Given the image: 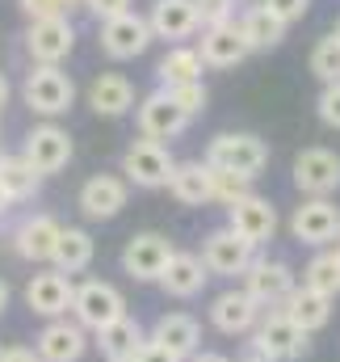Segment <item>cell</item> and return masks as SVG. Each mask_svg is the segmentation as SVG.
Wrapping results in <instances>:
<instances>
[{"label":"cell","instance_id":"6","mask_svg":"<svg viewBox=\"0 0 340 362\" xmlns=\"http://www.w3.org/2000/svg\"><path fill=\"white\" fill-rule=\"evenodd\" d=\"M72 135L59 127V122H38L30 135H25V148H21V156H25V165L38 173V177H55V173H63L68 169V160H72Z\"/></svg>","mask_w":340,"mask_h":362},{"label":"cell","instance_id":"46","mask_svg":"<svg viewBox=\"0 0 340 362\" xmlns=\"http://www.w3.org/2000/svg\"><path fill=\"white\" fill-rule=\"evenodd\" d=\"M8 299H13V291H8V282H4V278H0V316H4V312H8Z\"/></svg>","mask_w":340,"mask_h":362},{"label":"cell","instance_id":"45","mask_svg":"<svg viewBox=\"0 0 340 362\" xmlns=\"http://www.w3.org/2000/svg\"><path fill=\"white\" fill-rule=\"evenodd\" d=\"M185 362H231L227 354H219V350H198L193 358H185Z\"/></svg>","mask_w":340,"mask_h":362},{"label":"cell","instance_id":"37","mask_svg":"<svg viewBox=\"0 0 340 362\" xmlns=\"http://www.w3.org/2000/svg\"><path fill=\"white\" fill-rule=\"evenodd\" d=\"M193 8H198V25L202 30L236 21V0H193Z\"/></svg>","mask_w":340,"mask_h":362},{"label":"cell","instance_id":"25","mask_svg":"<svg viewBox=\"0 0 340 362\" xmlns=\"http://www.w3.org/2000/svg\"><path fill=\"white\" fill-rule=\"evenodd\" d=\"M88 105L97 118H126L139 101H135V85L122 72H101L88 85Z\"/></svg>","mask_w":340,"mask_h":362},{"label":"cell","instance_id":"36","mask_svg":"<svg viewBox=\"0 0 340 362\" xmlns=\"http://www.w3.org/2000/svg\"><path fill=\"white\" fill-rule=\"evenodd\" d=\"M172 97V105L185 114V118H198L202 110H206V101H210V93H206V85L202 81H189V85H172V89H164Z\"/></svg>","mask_w":340,"mask_h":362},{"label":"cell","instance_id":"52","mask_svg":"<svg viewBox=\"0 0 340 362\" xmlns=\"http://www.w3.org/2000/svg\"><path fill=\"white\" fill-rule=\"evenodd\" d=\"M76 4H80V0H76Z\"/></svg>","mask_w":340,"mask_h":362},{"label":"cell","instance_id":"28","mask_svg":"<svg viewBox=\"0 0 340 362\" xmlns=\"http://www.w3.org/2000/svg\"><path fill=\"white\" fill-rule=\"evenodd\" d=\"M92 253H97V240L88 236L85 228H63L59 240H55V253H51V270L72 278V274L92 266Z\"/></svg>","mask_w":340,"mask_h":362},{"label":"cell","instance_id":"35","mask_svg":"<svg viewBox=\"0 0 340 362\" xmlns=\"http://www.w3.org/2000/svg\"><path fill=\"white\" fill-rule=\"evenodd\" d=\"M311 76L324 81V85H336L340 81V42L332 34L311 47Z\"/></svg>","mask_w":340,"mask_h":362},{"label":"cell","instance_id":"33","mask_svg":"<svg viewBox=\"0 0 340 362\" xmlns=\"http://www.w3.org/2000/svg\"><path fill=\"white\" fill-rule=\"evenodd\" d=\"M303 286H311V291H320V295H328V299L340 295V257L332 249H324V253H315V257L307 262Z\"/></svg>","mask_w":340,"mask_h":362},{"label":"cell","instance_id":"5","mask_svg":"<svg viewBox=\"0 0 340 362\" xmlns=\"http://www.w3.org/2000/svg\"><path fill=\"white\" fill-rule=\"evenodd\" d=\"M248 337H253L273 362H294V358H303V354L311 350V337H307L286 312H277V308L260 312V320H256V329L248 333Z\"/></svg>","mask_w":340,"mask_h":362},{"label":"cell","instance_id":"27","mask_svg":"<svg viewBox=\"0 0 340 362\" xmlns=\"http://www.w3.org/2000/svg\"><path fill=\"white\" fill-rule=\"evenodd\" d=\"M97 337V350H101V358L105 362H130L139 354V346L147 341V329L126 312L122 320H114V325H105L101 333H92Z\"/></svg>","mask_w":340,"mask_h":362},{"label":"cell","instance_id":"31","mask_svg":"<svg viewBox=\"0 0 340 362\" xmlns=\"http://www.w3.org/2000/svg\"><path fill=\"white\" fill-rule=\"evenodd\" d=\"M240 34H244L248 51H273V47H281L286 25H281L273 13H265L260 4H253V8H244V17H240Z\"/></svg>","mask_w":340,"mask_h":362},{"label":"cell","instance_id":"16","mask_svg":"<svg viewBox=\"0 0 340 362\" xmlns=\"http://www.w3.org/2000/svg\"><path fill=\"white\" fill-rule=\"evenodd\" d=\"M88 350V333L72 320V316H59V320H47L34 337V354L42 362H80Z\"/></svg>","mask_w":340,"mask_h":362},{"label":"cell","instance_id":"1","mask_svg":"<svg viewBox=\"0 0 340 362\" xmlns=\"http://www.w3.org/2000/svg\"><path fill=\"white\" fill-rule=\"evenodd\" d=\"M21 97H25V105H30L38 118L55 122V118H63V114L76 105V85H72V76H68L63 68H47V64H34V68L25 72Z\"/></svg>","mask_w":340,"mask_h":362},{"label":"cell","instance_id":"8","mask_svg":"<svg viewBox=\"0 0 340 362\" xmlns=\"http://www.w3.org/2000/svg\"><path fill=\"white\" fill-rule=\"evenodd\" d=\"M340 232V206L332 198H303L290 215V236L311 249H328Z\"/></svg>","mask_w":340,"mask_h":362},{"label":"cell","instance_id":"34","mask_svg":"<svg viewBox=\"0 0 340 362\" xmlns=\"http://www.w3.org/2000/svg\"><path fill=\"white\" fill-rule=\"evenodd\" d=\"M206 169H210V165H206ZM244 194H253V177H240V173H227V169H210V202L231 206V202H240Z\"/></svg>","mask_w":340,"mask_h":362},{"label":"cell","instance_id":"29","mask_svg":"<svg viewBox=\"0 0 340 362\" xmlns=\"http://www.w3.org/2000/svg\"><path fill=\"white\" fill-rule=\"evenodd\" d=\"M169 194L181 206H206L210 202V169L206 160H185L169 177Z\"/></svg>","mask_w":340,"mask_h":362},{"label":"cell","instance_id":"40","mask_svg":"<svg viewBox=\"0 0 340 362\" xmlns=\"http://www.w3.org/2000/svg\"><path fill=\"white\" fill-rule=\"evenodd\" d=\"M17 4L30 21H47V17H68V8L76 0H17Z\"/></svg>","mask_w":340,"mask_h":362},{"label":"cell","instance_id":"10","mask_svg":"<svg viewBox=\"0 0 340 362\" xmlns=\"http://www.w3.org/2000/svg\"><path fill=\"white\" fill-rule=\"evenodd\" d=\"M101 51L109 55V59H139L156 38H152V25H147V17L143 13H122V17H109V21H101Z\"/></svg>","mask_w":340,"mask_h":362},{"label":"cell","instance_id":"20","mask_svg":"<svg viewBox=\"0 0 340 362\" xmlns=\"http://www.w3.org/2000/svg\"><path fill=\"white\" fill-rule=\"evenodd\" d=\"M59 232H63V223L55 215H25L13 228V253L21 262H51Z\"/></svg>","mask_w":340,"mask_h":362},{"label":"cell","instance_id":"38","mask_svg":"<svg viewBox=\"0 0 340 362\" xmlns=\"http://www.w3.org/2000/svg\"><path fill=\"white\" fill-rule=\"evenodd\" d=\"M315 114H320V122H324V127L340 131V81L320 89V97H315Z\"/></svg>","mask_w":340,"mask_h":362},{"label":"cell","instance_id":"42","mask_svg":"<svg viewBox=\"0 0 340 362\" xmlns=\"http://www.w3.org/2000/svg\"><path fill=\"white\" fill-rule=\"evenodd\" d=\"M130 362H185V358L169 354V350H164V346H156V341H143V346H139V354H135Z\"/></svg>","mask_w":340,"mask_h":362},{"label":"cell","instance_id":"24","mask_svg":"<svg viewBox=\"0 0 340 362\" xmlns=\"http://www.w3.org/2000/svg\"><path fill=\"white\" fill-rule=\"evenodd\" d=\"M156 282L164 286V295H172V299H193V295H202V291H206L210 270L202 266V257H198V253L176 249V253L169 257V266H164V274H160Z\"/></svg>","mask_w":340,"mask_h":362},{"label":"cell","instance_id":"32","mask_svg":"<svg viewBox=\"0 0 340 362\" xmlns=\"http://www.w3.org/2000/svg\"><path fill=\"white\" fill-rule=\"evenodd\" d=\"M0 189L13 198V202H25L42 189V177L25 165V156H4L0 152Z\"/></svg>","mask_w":340,"mask_h":362},{"label":"cell","instance_id":"26","mask_svg":"<svg viewBox=\"0 0 340 362\" xmlns=\"http://www.w3.org/2000/svg\"><path fill=\"white\" fill-rule=\"evenodd\" d=\"M277 312H286V316L311 337V333H320V329L332 320V299L320 295V291H311V286H294V291L277 303Z\"/></svg>","mask_w":340,"mask_h":362},{"label":"cell","instance_id":"17","mask_svg":"<svg viewBox=\"0 0 340 362\" xmlns=\"http://www.w3.org/2000/svg\"><path fill=\"white\" fill-rule=\"evenodd\" d=\"M240 278H244V291L253 295L265 312H269V308H277V303L298 286V282H294V270H290L286 262H277V257H256Z\"/></svg>","mask_w":340,"mask_h":362},{"label":"cell","instance_id":"21","mask_svg":"<svg viewBox=\"0 0 340 362\" xmlns=\"http://www.w3.org/2000/svg\"><path fill=\"white\" fill-rule=\"evenodd\" d=\"M147 341L164 346L176 358H193L202 350V325L189 316V312H164L152 329H147Z\"/></svg>","mask_w":340,"mask_h":362},{"label":"cell","instance_id":"9","mask_svg":"<svg viewBox=\"0 0 340 362\" xmlns=\"http://www.w3.org/2000/svg\"><path fill=\"white\" fill-rule=\"evenodd\" d=\"M290 173L303 198H332L340 189V156L332 148H303Z\"/></svg>","mask_w":340,"mask_h":362},{"label":"cell","instance_id":"44","mask_svg":"<svg viewBox=\"0 0 340 362\" xmlns=\"http://www.w3.org/2000/svg\"><path fill=\"white\" fill-rule=\"evenodd\" d=\"M240 362H273V358H269V354L256 346L253 337H248V341H244V354H240Z\"/></svg>","mask_w":340,"mask_h":362},{"label":"cell","instance_id":"39","mask_svg":"<svg viewBox=\"0 0 340 362\" xmlns=\"http://www.w3.org/2000/svg\"><path fill=\"white\" fill-rule=\"evenodd\" d=\"M265 13H273L281 25H294V21H303L307 17V8H311V0H256Z\"/></svg>","mask_w":340,"mask_h":362},{"label":"cell","instance_id":"30","mask_svg":"<svg viewBox=\"0 0 340 362\" xmlns=\"http://www.w3.org/2000/svg\"><path fill=\"white\" fill-rule=\"evenodd\" d=\"M202 55H198V47H169V55L156 64V81H160V89H172V85H189V81H202Z\"/></svg>","mask_w":340,"mask_h":362},{"label":"cell","instance_id":"4","mask_svg":"<svg viewBox=\"0 0 340 362\" xmlns=\"http://www.w3.org/2000/svg\"><path fill=\"white\" fill-rule=\"evenodd\" d=\"M176 169L172 152L156 139H135L126 152H122V181L126 185H139V189H164Z\"/></svg>","mask_w":340,"mask_h":362},{"label":"cell","instance_id":"49","mask_svg":"<svg viewBox=\"0 0 340 362\" xmlns=\"http://www.w3.org/2000/svg\"><path fill=\"white\" fill-rule=\"evenodd\" d=\"M328 249H332V253H336V257H340V232H336V240H332V245H328Z\"/></svg>","mask_w":340,"mask_h":362},{"label":"cell","instance_id":"7","mask_svg":"<svg viewBox=\"0 0 340 362\" xmlns=\"http://www.w3.org/2000/svg\"><path fill=\"white\" fill-rule=\"evenodd\" d=\"M198 257H202V266L210 270V278H240V274L256 262V245H248L244 236H236V232L223 223V228L206 232Z\"/></svg>","mask_w":340,"mask_h":362},{"label":"cell","instance_id":"51","mask_svg":"<svg viewBox=\"0 0 340 362\" xmlns=\"http://www.w3.org/2000/svg\"><path fill=\"white\" fill-rule=\"evenodd\" d=\"M0 354H4V346H0Z\"/></svg>","mask_w":340,"mask_h":362},{"label":"cell","instance_id":"47","mask_svg":"<svg viewBox=\"0 0 340 362\" xmlns=\"http://www.w3.org/2000/svg\"><path fill=\"white\" fill-rule=\"evenodd\" d=\"M8 93H13V89H8V81H4V72H0V110L8 105Z\"/></svg>","mask_w":340,"mask_h":362},{"label":"cell","instance_id":"2","mask_svg":"<svg viewBox=\"0 0 340 362\" xmlns=\"http://www.w3.org/2000/svg\"><path fill=\"white\" fill-rule=\"evenodd\" d=\"M85 333H101L105 325L122 320L126 316V295L105 282V278H85L76 282V295H72V312H68Z\"/></svg>","mask_w":340,"mask_h":362},{"label":"cell","instance_id":"15","mask_svg":"<svg viewBox=\"0 0 340 362\" xmlns=\"http://www.w3.org/2000/svg\"><path fill=\"white\" fill-rule=\"evenodd\" d=\"M126 202H130V185L118 177V173H97V177H88L85 185H80V194H76V206L85 211V219H97V223L118 219Z\"/></svg>","mask_w":340,"mask_h":362},{"label":"cell","instance_id":"18","mask_svg":"<svg viewBox=\"0 0 340 362\" xmlns=\"http://www.w3.org/2000/svg\"><path fill=\"white\" fill-rule=\"evenodd\" d=\"M135 118H139V135L143 139H156V144H164V139H176L193 118H185L176 105H172V97L164 89L147 93V97H139V105H135Z\"/></svg>","mask_w":340,"mask_h":362},{"label":"cell","instance_id":"3","mask_svg":"<svg viewBox=\"0 0 340 362\" xmlns=\"http://www.w3.org/2000/svg\"><path fill=\"white\" fill-rule=\"evenodd\" d=\"M206 165L240 173V177H256L269 165V144L253 131H223L206 144Z\"/></svg>","mask_w":340,"mask_h":362},{"label":"cell","instance_id":"48","mask_svg":"<svg viewBox=\"0 0 340 362\" xmlns=\"http://www.w3.org/2000/svg\"><path fill=\"white\" fill-rule=\"evenodd\" d=\"M8 211H13V198H8V194H4V189H0V219H4V215H8Z\"/></svg>","mask_w":340,"mask_h":362},{"label":"cell","instance_id":"50","mask_svg":"<svg viewBox=\"0 0 340 362\" xmlns=\"http://www.w3.org/2000/svg\"><path fill=\"white\" fill-rule=\"evenodd\" d=\"M332 38H336V42H340V17H336V30H332Z\"/></svg>","mask_w":340,"mask_h":362},{"label":"cell","instance_id":"41","mask_svg":"<svg viewBox=\"0 0 340 362\" xmlns=\"http://www.w3.org/2000/svg\"><path fill=\"white\" fill-rule=\"evenodd\" d=\"M80 4H85L97 21H109V17H122V13H130V0H80Z\"/></svg>","mask_w":340,"mask_h":362},{"label":"cell","instance_id":"14","mask_svg":"<svg viewBox=\"0 0 340 362\" xmlns=\"http://www.w3.org/2000/svg\"><path fill=\"white\" fill-rule=\"evenodd\" d=\"M260 312L265 308L256 303L244 286H231V291H223V295L210 299V325L223 337H248L256 329V320H260Z\"/></svg>","mask_w":340,"mask_h":362},{"label":"cell","instance_id":"13","mask_svg":"<svg viewBox=\"0 0 340 362\" xmlns=\"http://www.w3.org/2000/svg\"><path fill=\"white\" fill-rule=\"evenodd\" d=\"M72 295H76V282L59 270H42L25 282V308L34 316H42V320L68 316L72 312Z\"/></svg>","mask_w":340,"mask_h":362},{"label":"cell","instance_id":"23","mask_svg":"<svg viewBox=\"0 0 340 362\" xmlns=\"http://www.w3.org/2000/svg\"><path fill=\"white\" fill-rule=\"evenodd\" d=\"M198 55H202L206 68H236V64H244L253 51H248V42H244V34H240V21H227V25L202 30Z\"/></svg>","mask_w":340,"mask_h":362},{"label":"cell","instance_id":"22","mask_svg":"<svg viewBox=\"0 0 340 362\" xmlns=\"http://www.w3.org/2000/svg\"><path fill=\"white\" fill-rule=\"evenodd\" d=\"M147 25H152V38H164L172 47H181L185 38H193L202 30L193 0H156L147 13Z\"/></svg>","mask_w":340,"mask_h":362},{"label":"cell","instance_id":"43","mask_svg":"<svg viewBox=\"0 0 340 362\" xmlns=\"http://www.w3.org/2000/svg\"><path fill=\"white\" fill-rule=\"evenodd\" d=\"M0 362H42V358H38L30 346H8V350L0 354Z\"/></svg>","mask_w":340,"mask_h":362},{"label":"cell","instance_id":"19","mask_svg":"<svg viewBox=\"0 0 340 362\" xmlns=\"http://www.w3.org/2000/svg\"><path fill=\"white\" fill-rule=\"evenodd\" d=\"M227 228H231L236 236H244L248 245L260 249V245L273 240V232H277V211H273L269 198H260V194H244L240 202L227 206Z\"/></svg>","mask_w":340,"mask_h":362},{"label":"cell","instance_id":"11","mask_svg":"<svg viewBox=\"0 0 340 362\" xmlns=\"http://www.w3.org/2000/svg\"><path fill=\"white\" fill-rule=\"evenodd\" d=\"M76 47V25L68 17H47V21H30L25 30V51L34 64H47V68H59Z\"/></svg>","mask_w":340,"mask_h":362},{"label":"cell","instance_id":"12","mask_svg":"<svg viewBox=\"0 0 340 362\" xmlns=\"http://www.w3.org/2000/svg\"><path fill=\"white\" fill-rule=\"evenodd\" d=\"M172 253H176V249H172L169 236H160V232H139V236H130V240L122 245V274H130L135 282H156V278L164 274Z\"/></svg>","mask_w":340,"mask_h":362}]
</instances>
